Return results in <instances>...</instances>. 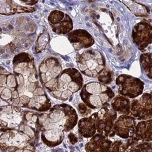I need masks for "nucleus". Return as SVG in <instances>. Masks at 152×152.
I'll return each mask as SVG.
<instances>
[{
    "label": "nucleus",
    "mask_w": 152,
    "mask_h": 152,
    "mask_svg": "<svg viewBox=\"0 0 152 152\" xmlns=\"http://www.w3.org/2000/svg\"><path fill=\"white\" fill-rule=\"evenodd\" d=\"M13 71L17 80L16 91L18 96L25 88L34 94L40 111H46L50 104L45 91L39 88V77L33 57L28 53H22L15 56L13 60Z\"/></svg>",
    "instance_id": "1"
},
{
    "label": "nucleus",
    "mask_w": 152,
    "mask_h": 152,
    "mask_svg": "<svg viewBox=\"0 0 152 152\" xmlns=\"http://www.w3.org/2000/svg\"><path fill=\"white\" fill-rule=\"evenodd\" d=\"M61 73V66L57 58H46L39 66V77L42 83L48 90H56Z\"/></svg>",
    "instance_id": "2"
},
{
    "label": "nucleus",
    "mask_w": 152,
    "mask_h": 152,
    "mask_svg": "<svg viewBox=\"0 0 152 152\" xmlns=\"http://www.w3.org/2000/svg\"><path fill=\"white\" fill-rule=\"evenodd\" d=\"M80 69L86 75L96 76L104 71L105 60L100 53L96 50H88L78 58Z\"/></svg>",
    "instance_id": "3"
},
{
    "label": "nucleus",
    "mask_w": 152,
    "mask_h": 152,
    "mask_svg": "<svg viewBox=\"0 0 152 152\" xmlns=\"http://www.w3.org/2000/svg\"><path fill=\"white\" fill-rule=\"evenodd\" d=\"M83 82V79L79 71L75 68L66 69L61 72L58 79L57 88L54 91H58L67 86L71 91L79 90Z\"/></svg>",
    "instance_id": "4"
},
{
    "label": "nucleus",
    "mask_w": 152,
    "mask_h": 152,
    "mask_svg": "<svg viewBox=\"0 0 152 152\" xmlns=\"http://www.w3.org/2000/svg\"><path fill=\"white\" fill-rule=\"evenodd\" d=\"M48 21L53 31L58 34H66L73 28V23L68 15L60 10H53L50 12Z\"/></svg>",
    "instance_id": "5"
},
{
    "label": "nucleus",
    "mask_w": 152,
    "mask_h": 152,
    "mask_svg": "<svg viewBox=\"0 0 152 152\" xmlns=\"http://www.w3.org/2000/svg\"><path fill=\"white\" fill-rule=\"evenodd\" d=\"M15 76L0 66V97L9 103L13 102L12 96L17 89Z\"/></svg>",
    "instance_id": "6"
},
{
    "label": "nucleus",
    "mask_w": 152,
    "mask_h": 152,
    "mask_svg": "<svg viewBox=\"0 0 152 152\" xmlns=\"http://www.w3.org/2000/svg\"><path fill=\"white\" fill-rule=\"evenodd\" d=\"M133 41L141 50L151 43V26L142 21L135 25L132 32Z\"/></svg>",
    "instance_id": "7"
},
{
    "label": "nucleus",
    "mask_w": 152,
    "mask_h": 152,
    "mask_svg": "<svg viewBox=\"0 0 152 152\" xmlns=\"http://www.w3.org/2000/svg\"><path fill=\"white\" fill-rule=\"evenodd\" d=\"M68 39L71 43L78 48H88L94 43L91 35L85 30H76L70 33Z\"/></svg>",
    "instance_id": "8"
},
{
    "label": "nucleus",
    "mask_w": 152,
    "mask_h": 152,
    "mask_svg": "<svg viewBox=\"0 0 152 152\" xmlns=\"http://www.w3.org/2000/svg\"><path fill=\"white\" fill-rule=\"evenodd\" d=\"M35 10L32 7L21 6L14 1H0V14L12 15L22 12H32Z\"/></svg>",
    "instance_id": "9"
},
{
    "label": "nucleus",
    "mask_w": 152,
    "mask_h": 152,
    "mask_svg": "<svg viewBox=\"0 0 152 152\" xmlns=\"http://www.w3.org/2000/svg\"><path fill=\"white\" fill-rule=\"evenodd\" d=\"M141 64L148 77L151 79V54H142L141 56Z\"/></svg>",
    "instance_id": "10"
},
{
    "label": "nucleus",
    "mask_w": 152,
    "mask_h": 152,
    "mask_svg": "<svg viewBox=\"0 0 152 152\" xmlns=\"http://www.w3.org/2000/svg\"><path fill=\"white\" fill-rule=\"evenodd\" d=\"M49 36L47 33H43L39 37V39H38L37 42L36 43V45H35V50H37V53H40L42 51V50L45 48L49 39H48L46 40H45Z\"/></svg>",
    "instance_id": "11"
},
{
    "label": "nucleus",
    "mask_w": 152,
    "mask_h": 152,
    "mask_svg": "<svg viewBox=\"0 0 152 152\" xmlns=\"http://www.w3.org/2000/svg\"><path fill=\"white\" fill-rule=\"evenodd\" d=\"M69 148H70L71 150H74V147H69Z\"/></svg>",
    "instance_id": "12"
}]
</instances>
